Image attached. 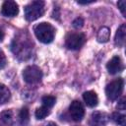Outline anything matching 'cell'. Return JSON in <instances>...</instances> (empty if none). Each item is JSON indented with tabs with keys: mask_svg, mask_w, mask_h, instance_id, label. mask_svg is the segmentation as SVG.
Returning a JSON list of instances; mask_svg holds the SVG:
<instances>
[{
	"mask_svg": "<svg viewBox=\"0 0 126 126\" xmlns=\"http://www.w3.org/2000/svg\"><path fill=\"white\" fill-rule=\"evenodd\" d=\"M45 3L43 1H32L25 7V17L28 21H35L44 13Z\"/></svg>",
	"mask_w": 126,
	"mask_h": 126,
	"instance_id": "3957f363",
	"label": "cell"
},
{
	"mask_svg": "<svg viewBox=\"0 0 126 126\" xmlns=\"http://www.w3.org/2000/svg\"><path fill=\"white\" fill-rule=\"evenodd\" d=\"M32 42L29 36V34L25 32L18 33L13 42H12V50L19 59L26 60L32 54Z\"/></svg>",
	"mask_w": 126,
	"mask_h": 126,
	"instance_id": "6da1fadb",
	"label": "cell"
},
{
	"mask_svg": "<svg viewBox=\"0 0 126 126\" xmlns=\"http://www.w3.org/2000/svg\"><path fill=\"white\" fill-rule=\"evenodd\" d=\"M6 63H7L6 56H5L4 52H3L2 50H0V70H1V69H3V68L5 67Z\"/></svg>",
	"mask_w": 126,
	"mask_h": 126,
	"instance_id": "7402d4cb",
	"label": "cell"
},
{
	"mask_svg": "<svg viewBox=\"0 0 126 126\" xmlns=\"http://www.w3.org/2000/svg\"><path fill=\"white\" fill-rule=\"evenodd\" d=\"M86 41V36L84 33L81 32H71L68 33L65 38V44L67 48L72 50H78L80 49Z\"/></svg>",
	"mask_w": 126,
	"mask_h": 126,
	"instance_id": "8992f818",
	"label": "cell"
},
{
	"mask_svg": "<svg viewBox=\"0 0 126 126\" xmlns=\"http://www.w3.org/2000/svg\"><path fill=\"white\" fill-rule=\"evenodd\" d=\"M69 113L74 121H81L85 115V109L83 104L79 100H74L69 106Z\"/></svg>",
	"mask_w": 126,
	"mask_h": 126,
	"instance_id": "52a82bcc",
	"label": "cell"
},
{
	"mask_svg": "<svg viewBox=\"0 0 126 126\" xmlns=\"http://www.w3.org/2000/svg\"><path fill=\"white\" fill-rule=\"evenodd\" d=\"M46 126H58V125L55 124V123H53V122H49V123L46 124Z\"/></svg>",
	"mask_w": 126,
	"mask_h": 126,
	"instance_id": "d4e9b609",
	"label": "cell"
},
{
	"mask_svg": "<svg viewBox=\"0 0 126 126\" xmlns=\"http://www.w3.org/2000/svg\"><path fill=\"white\" fill-rule=\"evenodd\" d=\"M1 13L5 17H15L19 13V6L15 1H5L2 5Z\"/></svg>",
	"mask_w": 126,
	"mask_h": 126,
	"instance_id": "ba28073f",
	"label": "cell"
},
{
	"mask_svg": "<svg viewBox=\"0 0 126 126\" xmlns=\"http://www.w3.org/2000/svg\"><path fill=\"white\" fill-rule=\"evenodd\" d=\"M112 120L120 126H125L126 125V116L124 114L120 113V112H114L112 114Z\"/></svg>",
	"mask_w": 126,
	"mask_h": 126,
	"instance_id": "e0dca14e",
	"label": "cell"
},
{
	"mask_svg": "<svg viewBox=\"0 0 126 126\" xmlns=\"http://www.w3.org/2000/svg\"><path fill=\"white\" fill-rule=\"evenodd\" d=\"M0 120L7 126H11L14 123V116L12 110H5L0 114Z\"/></svg>",
	"mask_w": 126,
	"mask_h": 126,
	"instance_id": "5bb4252c",
	"label": "cell"
},
{
	"mask_svg": "<svg viewBox=\"0 0 126 126\" xmlns=\"http://www.w3.org/2000/svg\"><path fill=\"white\" fill-rule=\"evenodd\" d=\"M109 37H110V30L107 27L100 28L98 32H97V35H96L97 41L104 43V42H107L109 40Z\"/></svg>",
	"mask_w": 126,
	"mask_h": 126,
	"instance_id": "4fadbf2b",
	"label": "cell"
},
{
	"mask_svg": "<svg viewBox=\"0 0 126 126\" xmlns=\"http://www.w3.org/2000/svg\"><path fill=\"white\" fill-rule=\"evenodd\" d=\"M23 78L28 84H37L42 78V71L35 65H30L24 69Z\"/></svg>",
	"mask_w": 126,
	"mask_h": 126,
	"instance_id": "5b68a950",
	"label": "cell"
},
{
	"mask_svg": "<svg viewBox=\"0 0 126 126\" xmlns=\"http://www.w3.org/2000/svg\"><path fill=\"white\" fill-rule=\"evenodd\" d=\"M117 6H118L119 10L121 11L122 15L125 17V16H126V10H125V7H126V1H125V0H121V1H119L118 4H117Z\"/></svg>",
	"mask_w": 126,
	"mask_h": 126,
	"instance_id": "44dd1931",
	"label": "cell"
},
{
	"mask_svg": "<svg viewBox=\"0 0 126 126\" xmlns=\"http://www.w3.org/2000/svg\"><path fill=\"white\" fill-rule=\"evenodd\" d=\"M10 96H11V93L9 89L5 85L0 84V104L6 103L9 100Z\"/></svg>",
	"mask_w": 126,
	"mask_h": 126,
	"instance_id": "9a60e30c",
	"label": "cell"
},
{
	"mask_svg": "<svg viewBox=\"0 0 126 126\" xmlns=\"http://www.w3.org/2000/svg\"><path fill=\"white\" fill-rule=\"evenodd\" d=\"M48 114H49V110H48V108L45 107V106L38 107V108L35 110V113H34L36 119H44Z\"/></svg>",
	"mask_w": 126,
	"mask_h": 126,
	"instance_id": "d6986e66",
	"label": "cell"
},
{
	"mask_svg": "<svg viewBox=\"0 0 126 126\" xmlns=\"http://www.w3.org/2000/svg\"><path fill=\"white\" fill-rule=\"evenodd\" d=\"M125 39H126V25L122 24L116 32V34L114 37V43L116 46L122 47L125 44Z\"/></svg>",
	"mask_w": 126,
	"mask_h": 126,
	"instance_id": "8fae6325",
	"label": "cell"
},
{
	"mask_svg": "<svg viewBox=\"0 0 126 126\" xmlns=\"http://www.w3.org/2000/svg\"><path fill=\"white\" fill-rule=\"evenodd\" d=\"M19 120L22 126H26L30 121V112L27 107H24L21 109L19 113Z\"/></svg>",
	"mask_w": 126,
	"mask_h": 126,
	"instance_id": "2e32d148",
	"label": "cell"
},
{
	"mask_svg": "<svg viewBox=\"0 0 126 126\" xmlns=\"http://www.w3.org/2000/svg\"><path fill=\"white\" fill-rule=\"evenodd\" d=\"M4 36H5V33H4V32H3V30L0 28V42L4 39Z\"/></svg>",
	"mask_w": 126,
	"mask_h": 126,
	"instance_id": "cb8c5ba5",
	"label": "cell"
},
{
	"mask_svg": "<svg viewBox=\"0 0 126 126\" xmlns=\"http://www.w3.org/2000/svg\"><path fill=\"white\" fill-rule=\"evenodd\" d=\"M117 107H118V109H122V110L125 109V98H124V97L121 98V100L118 102Z\"/></svg>",
	"mask_w": 126,
	"mask_h": 126,
	"instance_id": "603a6c76",
	"label": "cell"
},
{
	"mask_svg": "<svg viewBox=\"0 0 126 126\" xmlns=\"http://www.w3.org/2000/svg\"><path fill=\"white\" fill-rule=\"evenodd\" d=\"M41 102H42L43 106H45L47 108H50L55 104L56 98H55V96H52V95H44L41 98Z\"/></svg>",
	"mask_w": 126,
	"mask_h": 126,
	"instance_id": "ac0fdd59",
	"label": "cell"
},
{
	"mask_svg": "<svg viewBox=\"0 0 126 126\" xmlns=\"http://www.w3.org/2000/svg\"><path fill=\"white\" fill-rule=\"evenodd\" d=\"M83 98H84V101L86 102V104L90 107H94L97 105L98 97H97V94L93 91L85 92L83 94Z\"/></svg>",
	"mask_w": 126,
	"mask_h": 126,
	"instance_id": "7c38bea8",
	"label": "cell"
},
{
	"mask_svg": "<svg viewBox=\"0 0 126 126\" xmlns=\"http://www.w3.org/2000/svg\"><path fill=\"white\" fill-rule=\"evenodd\" d=\"M123 87H124V81L122 78H118L110 82L105 88V94L107 98L110 100L117 99L123 92Z\"/></svg>",
	"mask_w": 126,
	"mask_h": 126,
	"instance_id": "277c9868",
	"label": "cell"
},
{
	"mask_svg": "<svg viewBox=\"0 0 126 126\" xmlns=\"http://www.w3.org/2000/svg\"><path fill=\"white\" fill-rule=\"evenodd\" d=\"M123 68H124L123 63L119 56H113L106 64V69H107L108 73L112 74V75H114L118 72H121L123 70Z\"/></svg>",
	"mask_w": 126,
	"mask_h": 126,
	"instance_id": "30bf717a",
	"label": "cell"
},
{
	"mask_svg": "<svg viewBox=\"0 0 126 126\" xmlns=\"http://www.w3.org/2000/svg\"><path fill=\"white\" fill-rule=\"evenodd\" d=\"M107 122H108V116L104 112L94 111L91 115V119H90L91 126H105Z\"/></svg>",
	"mask_w": 126,
	"mask_h": 126,
	"instance_id": "9c48e42d",
	"label": "cell"
},
{
	"mask_svg": "<svg viewBox=\"0 0 126 126\" xmlns=\"http://www.w3.org/2000/svg\"><path fill=\"white\" fill-rule=\"evenodd\" d=\"M33 32H34L36 38L43 43H49L54 39L55 29L49 23L42 22V23L37 24L34 27Z\"/></svg>",
	"mask_w": 126,
	"mask_h": 126,
	"instance_id": "7a4b0ae2",
	"label": "cell"
},
{
	"mask_svg": "<svg viewBox=\"0 0 126 126\" xmlns=\"http://www.w3.org/2000/svg\"><path fill=\"white\" fill-rule=\"evenodd\" d=\"M73 27L75 28V29H80V28H82L83 27V25H84V20L82 19V18H76L74 21H73Z\"/></svg>",
	"mask_w": 126,
	"mask_h": 126,
	"instance_id": "ffe728a7",
	"label": "cell"
}]
</instances>
